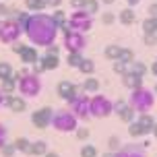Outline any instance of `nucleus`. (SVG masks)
Returning a JSON list of instances; mask_svg holds the SVG:
<instances>
[{
	"mask_svg": "<svg viewBox=\"0 0 157 157\" xmlns=\"http://www.w3.org/2000/svg\"><path fill=\"white\" fill-rule=\"evenodd\" d=\"M149 71H151V75H155V77H157V60L149 66Z\"/></svg>",
	"mask_w": 157,
	"mask_h": 157,
	"instance_id": "52",
	"label": "nucleus"
},
{
	"mask_svg": "<svg viewBox=\"0 0 157 157\" xmlns=\"http://www.w3.org/2000/svg\"><path fill=\"white\" fill-rule=\"evenodd\" d=\"M89 99H91V97H89V93L81 91V89H78V93L72 97L71 112L78 118V120H87V118H91V114H89Z\"/></svg>",
	"mask_w": 157,
	"mask_h": 157,
	"instance_id": "9",
	"label": "nucleus"
},
{
	"mask_svg": "<svg viewBox=\"0 0 157 157\" xmlns=\"http://www.w3.org/2000/svg\"><path fill=\"white\" fill-rule=\"evenodd\" d=\"M124 105H126L124 99H116V103H114V112H120L122 108H124Z\"/></svg>",
	"mask_w": 157,
	"mask_h": 157,
	"instance_id": "51",
	"label": "nucleus"
},
{
	"mask_svg": "<svg viewBox=\"0 0 157 157\" xmlns=\"http://www.w3.org/2000/svg\"><path fill=\"white\" fill-rule=\"evenodd\" d=\"M68 29L77 33H89L93 29V15H89L85 8L72 10L68 15Z\"/></svg>",
	"mask_w": 157,
	"mask_h": 157,
	"instance_id": "6",
	"label": "nucleus"
},
{
	"mask_svg": "<svg viewBox=\"0 0 157 157\" xmlns=\"http://www.w3.org/2000/svg\"><path fill=\"white\" fill-rule=\"evenodd\" d=\"M116 19H118V17L114 15L112 10H105V13L101 15V23L103 25H112V23H116Z\"/></svg>",
	"mask_w": 157,
	"mask_h": 157,
	"instance_id": "38",
	"label": "nucleus"
},
{
	"mask_svg": "<svg viewBox=\"0 0 157 157\" xmlns=\"http://www.w3.org/2000/svg\"><path fill=\"white\" fill-rule=\"evenodd\" d=\"M19 58H21V62H23V64H33V62H37V60H39L35 46H27L23 50V54L19 56Z\"/></svg>",
	"mask_w": 157,
	"mask_h": 157,
	"instance_id": "17",
	"label": "nucleus"
},
{
	"mask_svg": "<svg viewBox=\"0 0 157 157\" xmlns=\"http://www.w3.org/2000/svg\"><path fill=\"white\" fill-rule=\"evenodd\" d=\"M149 71V66L145 62H139V60H134L132 64H130V72L132 75H139V77H145V72Z\"/></svg>",
	"mask_w": 157,
	"mask_h": 157,
	"instance_id": "31",
	"label": "nucleus"
},
{
	"mask_svg": "<svg viewBox=\"0 0 157 157\" xmlns=\"http://www.w3.org/2000/svg\"><path fill=\"white\" fill-rule=\"evenodd\" d=\"M151 132H153V136L157 139V122H155V126H153V130H151Z\"/></svg>",
	"mask_w": 157,
	"mask_h": 157,
	"instance_id": "58",
	"label": "nucleus"
},
{
	"mask_svg": "<svg viewBox=\"0 0 157 157\" xmlns=\"http://www.w3.org/2000/svg\"><path fill=\"white\" fill-rule=\"evenodd\" d=\"M89 114L93 118H108L114 114V101L103 93H93L89 99Z\"/></svg>",
	"mask_w": 157,
	"mask_h": 157,
	"instance_id": "5",
	"label": "nucleus"
},
{
	"mask_svg": "<svg viewBox=\"0 0 157 157\" xmlns=\"http://www.w3.org/2000/svg\"><path fill=\"white\" fill-rule=\"evenodd\" d=\"M46 2H48V6H50V8H54V10H56V8H60V4H62L64 0H46Z\"/></svg>",
	"mask_w": 157,
	"mask_h": 157,
	"instance_id": "49",
	"label": "nucleus"
},
{
	"mask_svg": "<svg viewBox=\"0 0 157 157\" xmlns=\"http://www.w3.org/2000/svg\"><path fill=\"white\" fill-rule=\"evenodd\" d=\"M62 44H64V50L68 54H72V52H83L87 48V37H85V33L62 29Z\"/></svg>",
	"mask_w": 157,
	"mask_h": 157,
	"instance_id": "8",
	"label": "nucleus"
},
{
	"mask_svg": "<svg viewBox=\"0 0 157 157\" xmlns=\"http://www.w3.org/2000/svg\"><path fill=\"white\" fill-rule=\"evenodd\" d=\"M0 91H2L4 95H13L17 91V78L15 77L2 78V81H0Z\"/></svg>",
	"mask_w": 157,
	"mask_h": 157,
	"instance_id": "23",
	"label": "nucleus"
},
{
	"mask_svg": "<svg viewBox=\"0 0 157 157\" xmlns=\"http://www.w3.org/2000/svg\"><path fill=\"white\" fill-rule=\"evenodd\" d=\"M147 15H149V17H157V2L149 4V8H147Z\"/></svg>",
	"mask_w": 157,
	"mask_h": 157,
	"instance_id": "50",
	"label": "nucleus"
},
{
	"mask_svg": "<svg viewBox=\"0 0 157 157\" xmlns=\"http://www.w3.org/2000/svg\"><path fill=\"white\" fill-rule=\"evenodd\" d=\"M116 116L120 118V120H122L124 124H130V122H134V116H136V112H134L132 108L128 105V101H126V105H124V108H122L120 112H116Z\"/></svg>",
	"mask_w": 157,
	"mask_h": 157,
	"instance_id": "20",
	"label": "nucleus"
},
{
	"mask_svg": "<svg viewBox=\"0 0 157 157\" xmlns=\"http://www.w3.org/2000/svg\"><path fill=\"white\" fill-rule=\"evenodd\" d=\"M52 116H54V110L52 108H39V110H35L31 114V124L35 126V128H39V130H44V128H48V126H52Z\"/></svg>",
	"mask_w": 157,
	"mask_h": 157,
	"instance_id": "10",
	"label": "nucleus"
},
{
	"mask_svg": "<svg viewBox=\"0 0 157 157\" xmlns=\"http://www.w3.org/2000/svg\"><path fill=\"white\" fill-rule=\"evenodd\" d=\"M2 105H4V93L0 91V108H2Z\"/></svg>",
	"mask_w": 157,
	"mask_h": 157,
	"instance_id": "57",
	"label": "nucleus"
},
{
	"mask_svg": "<svg viewBox=\"0 0 157 157\" xmlns=\"http://www.w3.org/2000/svg\"><path fill=\"white\" fill-rule=\"evenodd\" d=\"M128 134H130L132 139H139V136H143V134H145V130H143V126L134 120V122H130V124H128Z\"/></svg>",
	"mask_w": 157,
	"mask_h": 157,
	"instance_id": "32",
	"label": "nucleus"
},
{
	"mask_svg": "<svg viewBox=\"0 0 157 157\" xmlns=\"http://www.w3.org/2000/svg\"><path fill=\"white\" fill-rule=\"evenodd\" d=\"M101 157H116V151H108V153H103Z\"/></svg>",
	"mask_w": 157,
	"mask_h": 157,
	"instance_id": "54",
	"label": "nucleus"
},
{
	"mask_svg": "<svg viewBox=\"0 0 157 157\" xmlns=\"http://www.w3.org/2000/svg\"><path fill=\"white\" fill-rule=\"evenodd\" d=\"M46 54H54V56L60 54V48H58V44H56V41H54V44H50V46L46 48Z\"/></svg>",
	"mask_w": 157,
	"mask_h": 157,
	"instance_id": "47",
	"label": "nucleus"
},
{
	"mask_svg": "<svg viewBox=\"0 0 157 157\" xmlns=\"http://www.w3.org/2000/svg\"><path fill=\"white\" fill-rule=\"evenodd\" d=\"M81 157H97V147L95 145H83V149H81Z\"/></svg>",
	"mask_w": 157,
	"mask_h": 157,
	"instance_id": "35",
	"label": "nucleus"
},
{
	"mask_svg": "<svg viewBox=\"0 0 157 157\" xmlns=\"http://www.w3.org/2000/svg\"><path fill=\"white\" fill-rule=\"evenodd\" d=\"M118 21H120L122 25H126V27H130V25L136 21V13H134V8H130V6L122 8V10L118 13Z\"/></svg>",
	"mask_w": 157,
	"mask_h": 157,
	"instance_id": "15",
	"label": "nucleus"
},
{
	"mask_svg": "<svg viewBox=\"0 0 157 157\" xmlns=\"http://www.w3.org/2000/svg\"><path fill=\"white\" fill-rule=\"evenodd\" d=\"M44 71H46V68H44V64L39 62V60H37V62H33V64H31V72H33V75H41Z\"/></svg>",
	"mask_w": 157,
	"mask_h": 157,
	"instance_id": "46",
	"label": "nucleus"
},
{
	"mask_svg": "<svg viewBox=\"0 0 157 157\" xmlns=\"http://www.w3.org/2000/svg\"><path fill=\"white\" fill-rule=\"evenodd\" d=\"M112 71L122 77V75H126V72L130 71V64H124V62H120V60H114V62H112Z\"/></svg>",
	"mask_w": 157,
	"mask_h": 157,
	"instance_id": "33",
	"label": "nucleus"
},
{
	"mask_svg": "<svg viewBox=\"0 0 157 157\" xmlns=\"http://www.w3.org/2000/svg\"><path fill=\"white\" fill-rule=\"evenodd\" d=\"M75 132H77V139H78V141H87V139L91 136V130H89V128H85V126L77 128Z\"/></svg>",
	"mask_w": 157,
	"mask_h": 157,
	"instance_id": "41",
	"label": "nucleus"
},
{
	"mask_svg": "<svg viewBox=\"0 0 157 157\" xmlns=\"http://www.w3.org/2000/svg\"><path fill=\"white\" fill-rule=\"evenodd\" d=\"M52 19H54V23L58 25L60 31H62V29H68V19H66V13H64V10L56 8L54 13H52Z\"/></svg>",
	"mask_w": 157,
	"mask_h": 157,
	"instance_id": "24",
	"label": "nucleus"
},
{
	"mask_svg": "<svg viewBox=\"0 0 157 157\" xmlns=\"http://www.w3.org/2000/svg\"><path fill=\"white\" fill-rule=\"evenodd\" d=\"M116 157H145V149L143 145H122L116 151Z\"/></svg>",
	"mask_w": 157,
	"mask_h": 157,
	"instance_id": "13",
	"label": "nucleus"
},
{
	"mask_svg": "<svg viewBox=\"0 0 157 157\" xmlns=\"http://www.w3.org/2000/svg\"><path fill=\"white\" fill-rule=\"evenodd\" d=\"M6 139H8V128L0 122V149L6 145Z\"/></svg>",
	"mask_w": 157,
	"mask_h": 157,
	"instance_id": "43",
	"label": "nucleus"
},
{
	"mask_svg": "<svg viewBox=\"0 0 157 157\" xmlns=\"http://www.w3.org/2000/svg\"><path fill=\"white\" fill-rule=\"evenodd\" d=\"M13 145H15V149L19 151V153H25V155H29V147H31V141H29L27 136H19V139H17Z\"/></svg>",
	"mask_w": 157,
	"mask_h": 157,
	"instance_id": "27",
	"label": "nucleus"
},
{
	"mask_svg": "<svg viewBox=\"0 0 157 157\" xmlns=\"http://www.w3.org/2000/svg\"><path fill=\"white\" fill-rule=\"evenodd\" d=\"M56 93H58V97L60 99H64L66 103L72 101V97L78 93V87L72 83V81H60L58 83V87H56Z\"/></svg>",
	"mask_w": 157,
	"mask_h": 157,
	"instance_id": "11",
	"label": "nucleus"
},
{
	"mask_svg": "<svg viewBox=\"0 0 157 157\" xmlns=\"http://www.w3.org/2000/svg\"><path fill=\"white\" fill-rule=\"evenodd\" d=\"M143 33H157V17H147L143 21Z\"/></svg>",
	"mask_w": 157,
	"mask_h": 157,
	"instance_id": "28",
	"label": "nucleus"
},
{
	"mask_svg": "<svg viewBox=\"0 0 157 157\" xmlns=\"http://www.w3.org/2000/svg\"><path fill=\"white\" fill-rule=\"evenodd\" d=\"M44 157H60V155H58V153H54V151H48Z\"/></svg>",
	"mask_w": 157,
	"mask_h": 157,
	"instance_id": "55",
	"label": "nucleus"
},
{
	"mask_svg": "<svg viewBox=\"0 0 157 157\" xmlns=\"http://www.w3.org/2000/svg\"><path fill=\"white\" fill-rule=\"evenodd\" d=\"M81 91H85V93H99V81L95 77H87L83 81V85H81Z\"/></svg>",
	"mask_w": 157,
	"mask_h": 157,
	"instance_id": "22",
	"label": "nucleus"
},
{
	"mask_svg": "<svg viewBox=\"0 0 157 157\" xmlns=\"http://www.w3.org/2000/svg\"><path fill=\"white\" fill-rule=\"evenodd\" d=\"M29 15H31L29 10H15L13 19H15V21H17L19 25H25V23H27V19H29Z\"/></svg>",
	"mask_w": 157,
	"mask_h": 157,
	"instance_id": "36",
	"label": "nucleus"
},
{
	"mask_svg": "<svg viewBox=\"0 0 157 157\" xmlns=\"http://www.w3.org/2000/svg\"><path fill=\"white\" fill-rule=\"evenodd\" d=\"M52 128L58 132H75L78 128V118L71 110H54Z\"/></svg>",
	"mask_w": 157,
	"mask_h": 157,
	"instance_id": "4",
	"label": "nucleus"
},
{
	"mask_svg": "<svg viewBox=\"0 0 157 157\" xmlns=\"http://www.w3.org/2000/svg\"><path fill=\"white\" fill-rule=\"evenodd\" d=\"M120 50H122V46H116V44H110V46L103 48V56L108 58V60H118V56H120Z\"/></svg>",
	"mask_w": 157,
	"mask_h": 157,
	"instance_id": "26",
	"label": "nucleus"
},
{
	"mask_svg": "<svg viewBox=\"0 0 157 157\" xmlns=\"http://www.w3.org/2000/svg\"><path fill=\"white\" fill-rule=\"evenodd\" d=\"M0 23H2V21H0Z\"/></svg>",
	"mask_w": 157,
	"mask_h": 157,
	"instance_id": "60",
	"label": "nucleus"
},
{
	"mask_svg": "<svg viewBox=\"0 0 157 157\" xmlns=\"http://www.w3.org/2000/svg\"><path fill=\"white\" fill-rule=\"evenodd\" d=\"M99 2H101V4H108V6H110V4H114L116 0H99Z\"/></svg>",
	"mask_w": 157,
	"mask_h": 157,
	"instance_id": "56",
	"label": "nucleus"
},
{
	"mask_svg": "<svg viewBox=\"0 0 157 157\" xmlns=\"http://www.w3.org/2000/svg\"><path fill=\"white\" fill-rule=\"evenodd\" d=\"M41 78H39V75H33L31 71L27 72V75H23V77L19 78V83H17V89H19V93H21V97H25V99H33V97H37L39 93H41Z\"/></svg>",
	"mask_w": 157,
	"mask_h": 157,
	"instance_id": "3",
	"label": "nucleus"
},
{
	"mask_svg": "<svg viewBox=\"0 0 157 157\" xmlns=\"http://www.w3.org/2000/svg\"><path fill=\"white\" fill-rule=\"evenodd\" d=\"M48 151H50V149H48V143L39 139V141H33L31 143V147H29V155H33V157H44Z\"/></svg>",
	"mask_w": 157,
	"mask_h": 157,
	"instance_id": "16",
	"label": "nucleus"
},
{
	"mask_svg": "<svg viewBox=\"0 0 157 157\" xmlns=\"http://www.w3.org/2000/svg\"><path fill=\"white\" fill-rule=\"evenodd\" d=\"M8 77H13V64L10 62H0V81L2 78H8Z\"/></svg>",
	"mask_w": 157,
	"mask_h": 157,
	"instance_id": "34",
	"label": "nucleus"
},
{
	"mask_svg": "<svg viewBox=\"0 0 157 157\" xmlns=\"http://www.w3.org/2000/svg\"><path fill=\"white\" fill-rule=\"evenodd\" d=\"M155 93L153 89H147V87H139V89H132L130 91V97H128V105L132 108L136 114H147L151 112V108L155 105Z\"/></svg>",
	"mask_w": 157,
	"mask_h": 157,
	"instance_id": "2",
	"label": "nucleus"
},
{
	"mask_svg": "<svg viewBox=\"0 0 157 157\" xmlns=\"http://www.w3.org/2000/svg\"><path fill=\"white\" fill-rule=\"evenodd\" d=\"M68 2H71L72 10H78V8H85V2H87V0H68Z\"/></svg>",
	"mask_w": 157,
	"mask_h": 157,
	"instance_id": "48",
	"label": "nucleus"
},
{
	"mask_svg": "<svg viewBox=\"0 0 157 157\" xmlns=\"http://www.w3.org/2000/svg\"><path fill=\"white\" fill-rule=\"evenodd\" d=\"M27 48V44H23V41H15V44H10V50L15 52L17 56H21L23 54V50Z\"/></svg>",
	"mask_w": 157,
	"mask_h": 157,
	"instance_id": "45",
	"label": "nucleus"
},
{
	"mask_svg": "<svg viewBox=\"0 0 157 157\" xmlns=\"http://www.w3.org/2000/svg\"><path fill=\"white\" fill-rule=\"evenodd\" d=\"M58 25L54 23L52 15L44 13H31L27 23L23 25V35L31 41V46L35 48H48L50 44H54L58 37Z\"/></svg>",
	"mask_w": 157,
	"mask_h": 157,
	"instance_id": "1",
	"label": "nucleus"
},
{
	"mask_svg": "<svg viewBox=\"0 0 157 157\" xmlns=\"http://www.w3.org/2000/svg\"><path fill=\"white\" fill-rule=\"evenodd\" d=\"M23 35V25H19L15 19H4L0 23V44H15Z\"/></svg>",
	"mask_w": 157,
	"mask_h": 157,
	"instance_id": "7",
	"label": "nucleus"
},
{
	"mask_svg": "<svg viewBox=\"0 0 157 157\" xmlns=\"http://www.w3.org/2000/svg\"><path fill=\"white\" fill-rule=\"evenodd\" d=\"M15 10H17V8H10V6H6V4L0 2V17H10V19H13Z\"/></svg>",
	"mask_w": 157,
	"mask_h": 157,
	"instance_id": "44",
	"label": "nucleus"
},
{
	"mask_svg": "<svg viewBox=\"0 0 157 157\" xmlns=\"http://www.w3.org/2000/svg\"><path fill=\"white\" fill-rule=\"evenodd\" d=\"M136 122H139V124L143 126V130H145V134H149L151 130H153V126H155V118L151 116L149 112H147V114H139V120H136Z\"/></svg>",
	"mask_w": 157,
	"mask_h": 157,
	"instance_id": "18",
	"label": "nucleus"
},
{
	"mask_svg": "<svg viewBox=\"0 0 157 157\" xmlns=\"http://www.w3.org/2000/svg\"><path fill=\"white\" fill-rule=\"evenodd\" d=\"M120 147H122V141H120L118 136H110V139H108V149L110 151H118Z\"/></svg>",
	"mask_w": 157,
	"mask_h": 157,
	"instance_id": "40",
	"label": "nucleus"
},
{
	"mask_svg": "<svg viewBox=\"0 0 157 157\" xmlns=\"http://www.w3.org/2000/svg\"><path fill=\"white\" fill-rule=\"evenodd\" d=\"M4 105H6L10 112H17V114H21V112L27 110V99L21 97V95H4Z\"/></svg>",
	"mask_w": 157,
	"mask_h": 157,
	"instance_id": "12",
	"label": "nucleus"
},
{
	"mask_svg": "<svg viewBox=\"0 0 157 157\" xmlns=\"http://www.w3.org/2000/svg\"><path fill=\"white\" fill-rule=\"evenodd\" d=\"M83 62V52H72V54L66 56V66H72V68H78V64Z\"/></svg>",
	"mask_w": 157,
	"mask_h": 157,
	"instance_id": "29",
	"label": "nucleus"
},
{
	"mask_svg": "<svg viewBox=\"0 0 157 157\" xmlns=\"http://www.w3.org/2000/svg\"><path fill=\"white\" fill-rule=\"evenodd\" d=\"M78 72H81V75H85V77H93L95 62L91 60V58H83V62L78 64Z\"/></svg>",
	"mask_w": 157,
	"mask_h": 157,
	"instance_id": "25",
	"label": "nucleus"
},
{
	"mask_svg": "<svg viewBox=\"0 0 157 157\" xmlns=\"http://www.w3.org/2000/svg\"><path fill=\"white\" fill-rule=\"evenodd\" d=\"M122 85L126 87V89H139V87H143V77H139V75H132V72L128 71L126 75H122Z\"/></svg>",
	"mask_w": 157,
	"mask_h": 157,
	"instance_id": "14",
	"label": "nucleus"
},
{
	"mask_svg": "<svg viewBox=\"0 0 157 157\" xmlns=\"http://www.w3.org/2000/svg\"><path fill=\"white\" fill-rule=\"evenodd\" d=\"M39 62L44 64V68H46V71H56V68L60 66V58L54 56V54H46V56H41V58H39Z\"/></svg>",
	"mask_w": 157,
	"mask_h": 157,
	"instance_id": "19",
	"label": "nucleus"
},
{
	"mask_svg": "<svg viewBox=\"0 0 157 157\" xmlns=\"http://www.w3.org/2000/svg\"><path fill=\"white\" fill-rule=\"evenodd\" d=\"M118 60L124 64H132L134 62V52L130 50V48H122L120 50V56H118Z\"/></svg>",
	"mask_w": 157,
	"mask_h": 157,
	"instance_id": "30",
	"label": "nucleus"
},
{
	"mask_svg": "<svg viewBox=\"0 0 157 157\" xmlns=\"http://www.w3.org/2000/svg\"><path fill=\"white\" fill-rule=\"evenodd\" d=\"M85 10L89 15H95L97 10H99V0H87L85 2Z\"/></svg>",
	"mask_w": 157,
	"mask_h": 157,
	"instance_id": "37",
	"label": "nucleus"
},
{
	"mask_svg": "<svg viewBox=\"0 0 157 157\" xmlns=\"http://www.w3.org/2000/svg\"><path fill=\"white\" fill-rule=\"evenodd\" d=\"M143 44H145V46H155L157 44V33H145V35H143Z\"/></svg>",
	"mask_w": 157,
	"mask_h": 157,
	"instance_id": "42",
	"label": "nucleus"
},
{
	"mask_svg": "<svg viewBox=\"0 0 157 157\" xmlns=\"http://www.w3.org/2000/svg\"><path fill=\"white\" fill-rule=\"evenodd\" d=\"M153 93H155V95H157V85H155V89H153Z\"/></svg>",
	"mask_w": 157,
	"mask_h": 157,
	"instance_id": "59",
	"label": "nucleus"
},
{
	"mask_svg": "<svg viewBox=\"0 0 157 157\" xmlns=\"http://www.w3.org/2000/svg\"><path fill=\"white\" fill-rule=\"evenodd\" d=\"M15 153H17L15 145H8V143L0 149V155H2V157H15Z\"/></svg>",
	"mask_w": 157,
	"mask_h": 157,
	"instance_id": "39",
	"label": "nucleus"
},
{
	"mask_svg": "<svg viewBox=\"0 0 157 157\" xmlns=\"http://www.w3.org/2000/svg\"><path fill=\"white\" fill-rule=\"evenodd\" d=\"M48 8L46 0H25V10L29 13H44Z\"/></svg>",
	"mask_w": 157,
	"mask_h": 157,
	"instance_id": "21",
	"label": "nucleus"
},
{
	"mask_svg": "<svg viewBox=\"0 0 157 157\" xmlns=\"http://www.w3.org/2000/svg\"><path fill=\"white\" fill-rule=\"evenodd\" d=\"M139 2H141V0H126V4H128L130 8H134L136 4H139Z\"/></svg>",
	"mask_w": 157,
	"mask_h": 157,
	"instance_id": "53",
	"label": "nucleus"
}]
</instances>
